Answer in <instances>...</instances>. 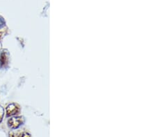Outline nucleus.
Listing matches in <instances>:
<instances>
[{"instance_id": "nucleus-6", "label": "nucleus", "mask_w": 156, "mask_h": 137, "mask_svg": "<svg viewBox=\"0 0 156 137\" xmlns=\"http://www.w3.org/2000/svg\"><path fill=\"white\" fill-rule=\"evenodd\" d=\"M18 137H31L29 133L28 132H22Z\"/></svg>"}, {"instance_id": "nucleus-2", "label": "nucleus", "mask_w": 156, "mask_h": 137, "mask_svg": "<svg viewBox=\"0 0 156 137\" xmlns=\"http://www.w3.org/2000/svg\"><path fill=\"white\" fill-rule=\"evenodd\" d=\"M6 116H12L18 114L20 112V107L18 104L10 103L6 108Z\"/></svg>"}, {"instance_id": "nucleus-5", "label": "nucleus", "mask_w": 156, "mask_h": 137, "mask_svg": "<svg viewBox=\"0 0 156 137\" xmlns=\"http://www.w3.org/2000/svg\"><path fill=\"white\" fill-rule=\"evenodd\" d=\"M5 25H6L5 21H4L3 18L0 17V29H2V28H4V27H5Z\"/></svg>"}, {"instance_id": "nucleus-4", "label": "nucleus", "mask_w": 156, "mask_h": 137, "mask_svg": "<svg viewBox=\"0 0 156 137\" xmlns=\"http://www.w3.org/2000/svg\"><path fill=\"white\" fill-rule=\"evenodd\" d=\"M4 116V109L3 108V107L0 105V123H1L2 120H3Z\"/></svg>"}, {"instance_id": "nucleus-7", "label": "nucleus", "mask_w": 156, "mask_h": 137, "mask_svg": "<svg viewBox=\"0 0 156 137\" xmlns=\"http://www.w3.org/2000/svg\"><path fill=\"white\" fill-rule=\"evenodd\" d=\"M0 38H1V33H0Z\"/></svg>"}, {"instance_id": "nucleus-3", "label": "nucleus", "mask_w": 156, "mask_h": 137, "mask_svg": "<svg viewBox=\"0 0 156 137\" xmlns=\"http://www.w3.org/2000/svg\"><path fill=\"white\" fill-rule=\"evenodd\" d=\"M8 64V56L7 53L5 51H1L0 54V67H6Z\"/></svg>"}, {"instance_id": "nucleus-1", "label": "nucleus", "mask_w": 156, "mask_h": 137, "mask_svg": "<svg viewBox=\"0 0 156 137\" xmlns=\"http://www.w3.org/2000/svg\"><path fill=\"white\" fill-rule=\"evenodd\" d=\"M24 122V118L22 116H16L12 117L8 119V126L9 128L12 130H16L23 125Z\"/></svg>"}]
</instances>
